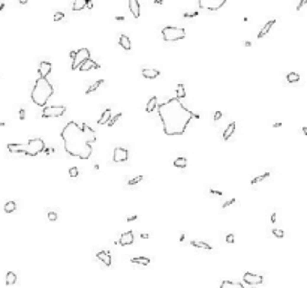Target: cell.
I'll return each instance as SVG.
<instances>
[{
  "mask_svg": "<svg viewBox=\"0 0 307 288\" xmlns=\"http://www.w3.org/2000/svg\"><path fill=\"white\" fill-rule=\"evenodd\" d=\"M286 81L294 84V83H298L300 81V75L297 74V72H289V74L286 75Z\"/></svg>",
  "mask_w": 307,
  "mask_h": 288,
  "instance_id": "f546056e",
  "label": "cell"
},
{
  "mask_svg": "<svg viewBox=\"0 0 307 288\" xmlns=\"http://www.w3.org/2000/svg\"><path fill=\"white\" fill-rule=\"evenodd\" d=\"M271 233H273V236H276V237H279V239H283V237H285V231L280 230V228H273Z\"/></svg>",
  "mask_w": 307,
  "mask_h": 288,
  "instance_id": "836d02e7",
  "label": "cell"
},
{
  "mask_svg": "<svg viewBox=\"0 0 307 288\" xmlns=\"http://www.w3.org/2000/svg\"><path fill=\"white\" fill-rule=\"evenodd\" d=\"M156 108H157V98H156V96H151V99L147 102L146 111H147V113H151V111H154Z\"/></svg>",
  "mask_w": 307,
  "mask_h": 288,
  "instance_id": "cb8c5ba5",
  "label": "cell"
},
{
  "mask_svg": "<svg viewBox=\"0 0 307 288\" xmlns=\"http://www.w3.org/2000/svg\"><path fill=\"white\" fill-rule=\"evenodd\" d=\"M63 18H64V14H63V12H56L54 17H53L54 21H60V20H63Z\"/></svg>",
  "mask_w": 307,
  "mask_h": 288,
  "instance_id": "8d00e7d4",
  "label": "cell"
},
{
  "mask_svg": "<svg viewBox=\"0 0 307 288\" xmlns=\"http://www.w3.org/2000/svg\"><path fill=\"white\" fill-rule=\"evenodd\" d=\"M174 167H175V168H186V167H187V159H186L184 156H178V158H175V161H174Z\"/></svg>",
  "mask_w": 307,
  "mask_h": 288,
  "instance_id": "d4e9b609",
  "label": "cell"
},
{
  "mask_svg": "<svg viewBox=\"0 0 307 288\" xmlns=\"http://www.w3.org/2000/svg\"><path fill=\"white\" fill-rule=\"evenodd\" d=\"M122 116H123L122 113H117L115 116H111V119L108 120V123H106V125H108L109 128H112V126L115 125V122H117V120H119V119H122Z\"/></svg>",
  "mask_w": 307,
  "mask_h": 288,
  "instance_id": "d6a6232c",
  "label": "cell"
},
{
  "mask_svg": "<svg viewBox=\"0 0 307 288\" xmlns=\"http://www.w3.org/2000/svg\"><path fill=\"white\" fill-rule=\"evenodd\" d=\"M2 126H5V122H0V128H2Z\"/></svg>",
  "mask_w": 307,
  "mask_h": 288,
  "instance_id": "680465c9",
  "label": "cell"
},
{
  "mask_svg": "<svg viewBox=\"0 0 307 288\" xmlns=\"http://www.w3.org/2000/svg\"><path fill=\"white\" fill-rule=\"evenodd\" d=\"M133 239H135L133 231H126V233H123V234H122V237L119 239V245H122V246L132 245V243H133Z\"/></svg>",
  "mask_w": 307,
  "mask_h": 288,
  "instance_id": "8fae6325",
  "label": "cell"
},
{
  "mask_svg": "<svg viewBox=\"0 0 307 288\" xmlns=\"http://www.w3.org/2000/svg\"><path fill=\"white\" fill-rule=\"evenodd\" d=\"M90 59V50L88 48H80V50L77 51V54H75V57L72 59V71H77L85 60H88Z\"/></svg>",
  "mask_w": 307,
  "mask_h": 288,
  "instance_id": "8992f818",
  "label": "cell"
},
{
  "mask_svg": "<svg viewBox=\"0 0 307 288\" xmlns=\"http://www.w3.org/2000/svg\"><path fill=\"white\" fill-rule=\"evenodd\" d=\"M226 3V0H199V8L207 11H217Z\"/></svg>",
  "mask_w": 307,
  "mask_h": 288,
  "instance_id": "ba28073f",
  "label": "cell"
},
{
  "mask_svg": "<svg viewBox=\"0 0 307 288\" xmlns=\"http://www.w3.org/2000/svg\"><path fill=\"white\" fill-rule=\"evenodd\" d=\"M282 126V122H274L273 123V128H280Z\"/></svg>",
  "mask_w": 307,
  "mask_h": 288,
  "instance_id": "c3c4849f",
  "label": "cell"
},
{
  "mask_svg": "<svg viewBox=\"0 0 307 288\" xmlns=\"http://www.w3.org/2000/svg\"><path fill=\"white\" fill-rule=\"evenodd\" d=\"M226 242H228V243H234V242H235V236H234V234H228V236H226Z\"/></svg>",
  "mask_w": 307,
  "mask_h": 288,
  "instance_id": "ab89813d",
  "label": "cell"
},
{
  "mask_svg": "<svg viewBox=\"0 0 307 288\" xmlns=\"http://www.w3.org/2000/svg\"><path fill=\"white\" fill-rule=\"evenodd\" d=\"M62 140L67 155L85 161L93 153L91 144L96 141V135L87 123L78 125L77 122H69L62 131Z\"/></svg>",
  "mask_w": 307,
  "mask_h": 288,
  "instance_id": "6da1fadb",
  "label": "cell"
},
{
  "mask_svg": "<svg viewBox=\"0 0 307 288\" xmlns=\"http://www.w3.org/2000/svg\"><path fill=\"white\" fill-rule=\"evenodd\" d=\"M96 258L101 260L106 267L112 266V258H111V254H109L108 251H101V252H98V254H96Z\"/></svg>",
  "mask_w": 307,
  "mask_h": 288,
  "instance_id": "4fadbf2b",
  "label": "cell"
},
{
  "mask_svg": "<svg viewBox=\"0 0 307 288\" xmlns=\"http://www.w3.org/2000/svg\"><path fill=\"white\" fill-rule=\"evenodd\" d=\"M271 222H276V213L271 215Z\"/></svg>",
  "mask_w": 307,
  "mask_h": 288,
  "instance_id": "f5cc1de1",
  "label": "cell"
},
{
  "mask_svg": "<svg viewBox=\"0 0 307 288\" xmlns=\"http://www.w3.org/2000/svg\"><path fill=\"white\" fill-rule=\"evenodd\" d=\"M93 6H94V5H93V2H87V3H85V8H87V9H90V11L93 9Z\"/></svg>",
  "mask_w": 307,
  "mask_h": 288,
  "instance_id": "bcb514c9",
  "label": "cell"
},
{
  "mask_svg": "<svg viewBox=\"0 0 307 288\" xmlns=\"http://www.w3.org/2000/svg\"><path fill=\"white\" fill-rule=\"evenodd\" d=\"M129 158V152L125 147H115L112 152V161L114 162H125Z\"/></svg>",
  "mask_w": 307,
  "mask_h": 288,
  "instance_id": "9c48e42d",
  "label": "cell"
},
{
  "mask_svg": "<svg viewBox=\"0 0 307 288\" xmlns=\"http://www.w3.org/2000/svg\"><path fill=\"white\" fill-rule=\"evenodd\" d=\"M3 9H5V3H2V5H0V11H3Z\"/></svg>",
  "mask_w": 307,
  "mask_h": 288,
  "instance_id": "6f0895ef",
  "label": "cell"
},
{
  "mask_svg": "<svg viewBox=\"0 0 307 288\" xmlns=\"http://www.w3.org/2000/svg\"><path fill=\"white\" fill-rule=\"evenodd\" d=\"M184 239H186V236H184V234H181V236H180V242H184Z\"/></svg>",
  "mask_w": 307,
  "mask_h": 288,
  "instance_id": "11a10c76",
  "label": "cell"
},
{
  "mask_svg": "<svg viewBox=\"0 0 307 288\" xmlns=\"http://www.w3.org/2000/svg\"><path fill=\"white\" fill-rule=\"evenodd\" d=\"M175 98L180 101L183 98H186V90H184V84H178L177 90H175Z\"/></svg>",
  "mask_w": 307,
  "mask_h": 288,
  "instance_id": "484cf974",
  "label": "cell"
},
{
  "mask_svg": "<svg viewBox=\"0 0 307 288\" xmlns=\"http://www.w3.org/2000/svg\"><path fill=\"white\" fill-rule=\"evenodd\" d=\"M220 288H244L240 282H232V281H223L220 284Z\"/></svg>",
  "mask_w": 307,
  "mask_h": 288,
  "instance_id": "603a6c76",
  "label": "cell"
},
{
  "mask_svg": "<svg viewBox=\"0 0 307 288\" xmlns=\"http://www.w3.org/2000/svg\"><path fill=\"white\" fill-rule=\"evenodd\" d=\"M198 14H199V12H184L183 17H184V18H195V17H198Z\"/></svg>",
  "mask_w": 307,
  "mask_h": 288,
  "instance_id": "74e56055",
  "label": "cell"
},
{
  "mask_svg": "<svg viewBox=\"0 0 307 288\" xmlns=\"http://www.w3.org/2000/svg\"><path fill=\"white\" fill-rule=\"evenodd\" d=\"M213 119H214V122H217V120H220V119H222V111H216Z\"/></svg>",
  "mask_w": 307,
  "mask_h": 288,
  "instance_id": "ee69618b",
  "label": "cell"
},
{
  "mask_svg": "<svg viewBox=\"0 0 307 288\" xmlns=\"http://www.w3.org/2000/svg\"><path fill=\"white\" fill-rule=\"evenodd\" d=\"M274 24H276V20H274V18H273V20H268V21L265 23V26H264L261 30H259V33H258V38H264V36H265V35H267V33L271 30V27L274 26Z\"/></svg>",
  "mask_w": 307,
  "mask_h": 288,
  "instance_id": "e0dca14e",
  "label": "cell"
},
{
  "mask_svg": "<svg viewBox=\"0 0 307 288\" xmlns=\"http://www.w3.org/2000/svg\"><path fill=\"white\" fill-rule=\"evenodd\" d=\"M132 264H141V266H148L150 264V258L147 257H136V258H130Z\"/></svg>",
  "mask_w": 307,
  "mask_h": 288,
  "instance_id": "44dd1931",
  "label": "cell"
},
{
  "mask_svg": "<svg viewBox=\"0 0 307 288\" xmlns=\"http://www.w3.org/2000/svg\"><path fill=\"white\" fill-rule=\"evenodd\" d=\"M109 119H111V110H109V108H105L104 113H102V116H101L99 120H98V125H106Z\"/></svg>",
  "mask_w": 307,
  "mask_h": 288,
  "instance_id": "d6986e66",
  "label": "cell"
},
{
  "mask_svg": "<svg viewBox=\"0 0 307 288\" xmlns=\"http://www.w3.org/2000/svg\"><path fill=\"white\" fill-rule=\"evenodd\" d=\"M190 245L195 246V248H199V249H204V251H213V248H211V245L202 242V240H190Z\"/></svg>",
  "mask_w": 307,
  "mask_h": 288,
  "instance_id": "ac0fdd59",
  "label": "cell"
},
{
  "mask_svg": "<svg viewBox=\"0 0 307 288\" xmlns=\"http://www.w3.org/2000/svg\"><path fill=\"white\" fill-rule=\"evenodd\" d=\"M210 192L213 195H217V197H222L223 195V192H220V191H217V189H210Z\"/></svg>",
  "mask_w": 307,
  "mask_h": 288,
  "instance_id": "7bdbcfd3",
  "label": "cell"
},
{
  "mask_svg": "<svg viewBox=\"0 0 307 288\" xmlns=\"http://www.w3.org/2000/svg\"><path fill=\"white\" fill-rule=\"evenodd\" d=\"M304 3H306V2H304V0H301V2H300V3L297 5V11H300V9L303 8V5H304Z\"/></svg>",
  "mask_w": 307,
  "mask_h": 288,
  "instance_id": "7dc6e473",
  "label": "cell"
},
{
  "mask_svg": "<svg viewBox=\"0 0 307 288\" xmlns=\"http://www.w3.org/2000/svg\"><path fill=\"white\" fill-rule=\"evenodd\" d=\"M119 44L122 45V48H125L126 51H130V48H132V45H130V39H129L126 35H122V36H120Z\"/></svg>",
  "mask_w": 307,
  "mask_h": 288,
  "instance_id": "ffe728a7",
  "label": "cell"
},
{
  "mask_svg": "<svg viewBox=\"0 0 307 288\" xmlns=\"http://www.w3.org/2000/svg\"><path fill=\"white\" fill-rule=\"evenodd\" d=\"M244 45H246V47H250V45H252V42H250V41H246V42H244Z\"/></svg>",
  "mask_w": 307,
  "mask_h": 288,
  "instance_id": "9f6ffc18",
  "label": "cell"
},
{
  "mask_svg": "<svg viewBox=\"0 0 307 288\" xmlns=\"http://www.w3.org/2000/svg\"><path fill=\"white\" fill-rule=\"evenodd\" d=\"M234 131H235V122H232V123H229V125H228V128L225 129V132H223V141H226V140H229V138L232 137V134H234Z\"/></svg>",
  "mask_w": 307,
  "mask_h": 288,
  "instance_id": "7402d4cb",
  "label": "cell"
},
{
  "mask_svg": "<svg viewBox=\"0 0 307 288\" xmlns=\"http://www.w3.org/2000/svg\"><path fill=\"white\" fill-rule=\"evenodd\" d=\"M162 38L167 42H174V41H180L186 38V30L181 27H172V26H167L162 29Z\"/></svg>",
  "mask_w": 307,
  "mask_h": 288,
  "instance_id": "5b68a950",
  "label": "cell"
},
{
  "mask_svg": "<svg viewBox=\"0 0 307 288\" xmlns=\"http://www.w3.org/2000/svg\"><path fill=\"white\" fill-rule=\"evenodd\" d=\"M17 282V275L14 272H8L6 273V285H14Z\"/></svg>",
  "mask_w": 307,
  "mask_h": 288,
  "instance_id": "4dcf8cb0",
  "label": "cell"
},
{
  "mask_svg": "<svg viewBox=\"0 0 307 288\" xmlns=\"http://www.w3.org/2000/svg\"><path fill=\"white\" fill-rule=\"evenodd\" d=\"M66 113L64 105H51V107H43L42 110V117L50 119V117H60Z\"/></svg>",
  "mask_w": 307,
  "mask_h": 288,
  "instance_id": "52a82bcc",
  "label": "cell"
},
{
  "mask_svg": "<svg viewBox=\"0 0 307 288\" xmlns=\"http://www.w3.org/2000/svg\"><path fill=\"white\" fill-rule=\"evenodd\" d=\"M18 114H20V119H21V120H24V119H26V110H22V108H21Z\"/></svg>",
  "mask_w": 307,
  "mask_h": 288,
  "instance_id": "f6af8a7d",
  "label": "cell"
},
{
  "mask_svg": "<svg viewBox=\"0 0 307 288\" xmlns=\"http://www.w3.org/2000/svg\"><path fill=\"white\" fill-rule=\"evenodd\" d=\"M53 93H54V87L48 83V80L39 77L32 89V101L38 107H45L48 99L53 96Z\"/></svg>",
  "mask_w": 307,
  "mask_h": 288,
  "instance_id": "3957f363",
  "label": "cell"
},
{
  "mask_svg": "<svg viewBox=\"0 0 307 288\" xmlns=\"http://www.w3.org/2000/svg\"><path fill=\"white\" fill-rule=\"evenodd\" d=\"M101 66H99V63H96L94 60H91V59H88V60H85L78 69L81 71V72H87V71H91V69H99Z\"/></svg>",
  "mask_w": 307,
  "mask_h": 288,
  "instance_id": "5bb4252c",
  "label": "cell"
},
{
  "mask_svg": "<svg viewBox=\"0 0 307 288\" xmlns=\"http://www.w3.org/2000/svg\"><path fill=\"white\" fill-rule=\"evenodd\" d=\"M268 177H270V173L267 171V173H264V174H261V176H256V177H253V179L250 180V185H252V186H255L256 183L262 182V180H265V179H268Z\"/></svg>",
  "mask_w": 307,
  "mask_h": 288,
  "instance_id": "4316f807",
  "label": "cell"
},
{
  "mask_svg": "<svg viewBox=\"0 0 307 288\" xmlns=\"http://www.w3.org/2000/svg\"><path fill=\"white\" fill-rule=\"evenodd\" d=\"M115 20H117V21H123V20H125V17H122V15H119V17H115Z\"/></svg>",
  "mask_w": 307,
  "mask_h": 288,
  "instance_id": "816d5d0a",
  "label": "cell"
},
{
  "mask_svg": "<svg viewBox=\"0 0 307 288\" xmlns=\"http://www.w3.org/2000/svg\"><path fill=\"white\" fill-rule=\"evenodd\" d=\"M8 150L11 153H22L26 156H38L41 152L45 150V143L41 138H32L26 144H8Z\"/></svg>",
  "mask_w": 307,
  "mask_h": 288,
  "instance_id": "277c9868",
  "label": "cell"
},
{
  "mask_svg": "<svg viewBox=\"0 0 307 288\" xmlns=\"http://www.w3.org/2000/svg\"><path fill=\"white\" fill-rule=\"evenodd\" d=\"M138 219V215H132V216H126V221L127 222H133V221H136Z\"/></svg>",
  "mask_w": 307,
  "mask_h": 288,
  "instance_id": "b9f144b4",
  "label": "cell"
},
{
  "mask_svg": "<svg viewBox=\"0 0 307 288\" xmlns=\"http://www.w3.org/2000/svg\"><path fill=\"white\" fill-rule=\"evenodd\" d=\"M301 131H303V134H304V135H307V128H306V126H303V129H301Z\"/></svg>",
  "mask_w": 307,
  "mask_h": 288,
  "instance_id": "db71d44e",
  "label": "cell"
},
{
  "mask_svg": "<svg viewBox=\"0 0 307 288\" xmlns=\"http://www.w3.org/2000/svg\"><path fill=\"white\" fill-rule=\"evenodd\" d=\"M15 209H17V203L15 201H8L5 204V212L6 213H12V212H15Z\"/></svg>",
  "mask_w": 307,
  "mask_h": 288,
  "instance_id": "1f68e13d",
  "label": "cell"
},
{
  "mask_svg": "<svg viewBox=\"0 0 307 288\" xmlns=\"http://www.w3.org/2000/svg\"><path fill=\"white\" fill-rule=\"evenodd\" d=\"M141 180H143V176H136V177H133V179H130V180H127V185H129V186H133V185H136V183H139Z\"/></svg>",
  "mask_w": 307,
  "mask_h": 288,
  "instance_id": "e575fe53",
  "label": "cell"
},
{
  "mask_svg": "<svg viewBox=\"0 0 307 288\" xmlns=\"http://www.w3.org/2000/svg\"><path fill=\"white\" fill-rule=\"evenodd\" d=\"M102 84H104V80H98L96 83H93V84H91V86L85 90V93H87V95H90V93H93V92H96V90H98Z\"/></svg>",
  "mask_w": 307,
  "mask_h": 288,
  "instance_id": "83f0119b",
  "label": "cell"
},
{
  "mask_svg": "<svg viewBox=\"0 0 307 288\" xmlns=\"http://www.w3.org/2000/svg\"><path fill=\"white\" fill-rule=\"evenodd\" d=\"M141 75H143L144 78H150V80H154L160 75V72L157 69H150V68H146L141 71Z\"/></svg>",
  "mask_w": 307,
  "mask_h": 288,
  "instance_id": "2e32d148",
  "label": "cell"
},
{
  "mask_svg": "<svg viewBox=\"0 0 307 288\" xmlns=\"http://www.w3.org/2000/svg\"><path fill=\"white\" fill-rule=\"evenodd\" d=\"M51 71H53V65L50 62H42L39 65V75H41V78H46L51 74Z\"/></svg>",
  "mask_w": 307,
  "mask_h": 288,
  "instance_id": "7c38bea8",
  "label": "cell"
},
{
  "mask_svg": "<svg viewBox=\"0 0 307 288\" xmlns=\"http://www.w3.org/2000/svg\"><path fill=\"white\" fill-rule=\"evenodd\" d=\"M75 54H77V51H70V53H69V57H70V59H74V57H75Z\"/></svg>",
  "mask_w": 307,
  "mask_h": 288,
  "instance_id": "681fc988",
  "label": "cell"
},
{
  "mask_svg": "<svg viewBox=\"0 0 307 288\" xmlns=\"http://www.w3.org/2000/svg\"><path fill=\"white\" fill-rule=\"evenodd\" d=\"M163 132L167 135H183L187 125L193 119V113L187 110L177 98H172L157 107Z\"/></svg>",
  "mask_w": 307,
  "mask_h": 288,
  "instance_id": "7a4b0ae2",
  "label": "cell"
},
{
  "mask_svg": "<svg viewBox=\"0 0 307 288\" xmlns=\"http://www.w3.org/2000/svg\"><path fill=\"white\" fill-rule=\"evenodd\" d=\"M129 9L133 15V18H139L141 15V6H139V2H136V0H129Z\"/></svg>",
  "mask_w": 307,
  "mask_h": 288,
  "instance_id": "9a60e30c",
  "label": "cell"
},
{
  "mask_svg": "<svg viewBox=\"0 0 307 288\" xmlns=\"http://www.w3.org/2000/svg\"><path fill=\"white\" fill-rule=\"evenodd\" d=\"M78 174H80V171H78L77 167L69 168V176H70V177H78Z\"/></svg>",
  "mask_w": 307,
  "mask_h": 288,
  "instance_id": "d590c367",
  "label": "cell"
},
{
  "mask_svg": "<svg viewBox=\"0 0 307 288\" xmlns=\"http://www.w3.org/2000/svg\"><path fill=\"white\" fill-rule=\"evenodd\" d=\"M150 237V234H147V233H144V234H141V239H148Z\"/></svg>",
  "mask_w": 307,
  "mask_h": 288,
  "instance_id": "f907efd6",
  "label": "cell"
},
{
  "mask_svg": "<svg viewBox=\"0 0 307 288\" xmlns=\"http://www.w3.org/2000/svg\"><path fill=\"white\" fill-rule=\"evenodd\" d=\"M85 3H87V0H77V2L72 5V9H74L75 12H78V11H83V9L85 8Z\"/></svg>",
  "mask_w": 307,
  "mask_h": 288,
  "instance_id": "f1b7e54d",
  "label": "cell"
},
{
  "mask_svg": "<svg viewBox=\"0 0 307 288\" xmlns=\"http://www.w3.org/2000/svg\"><path fill=\"white\" fill-rule=\"evenodd\" d=\"M243 279L249 285H259V284H262V281H264V278L261 275H253V273H249V272L244 273Z\"/></svg>",
  "mask_w": 307,
  "mask_h": 288,
  "instance_id": "30bf717a",
  "label": "cell"
},
{
  "mask_svg": "<svg viewBox=\"0 0 307 288\" xmlns=\"http://www.w3.org/2000/svg\"><path fill=\"white\" fill-rule=\"evenodd\" d=\"M235 203V198H231V200H228L225 204H222V209H226L228 206H231V204H234Z\"/></svg>",
  "mask_w": 307,
  "mask_h": 288,
  "instance_id": "60d3db41",
  "label": "cell"
},
{
  "mask_svg": "<svg viewBox=\"0 0 307 288\" xmlns=\"http://www.w3.org/2000/svg\"><path fill=\"white\" fill-rule=\"evenodd\" d=\"M48 219H50L51 222L57 221V213H56V212H48Z\"/></svg>",
  "mask_w": 307,
  "mask_h": 288,
  "instance_id": "f35d334b",
  "label": "cell"
}]
</instances>
